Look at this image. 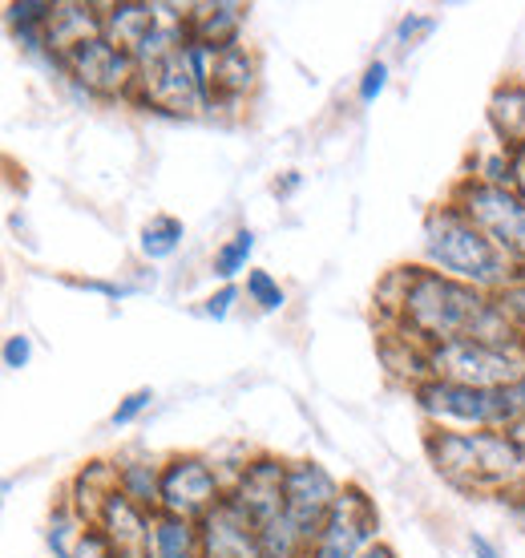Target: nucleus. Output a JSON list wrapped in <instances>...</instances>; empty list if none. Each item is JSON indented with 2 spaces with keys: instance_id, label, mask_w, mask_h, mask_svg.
<instances>
[{
  "instance_id": "1",
  "label": "nucleus",
  "mask_w": 525,
  "mask_h": 558,
  "mask_svg": "<svg viewBox=\"0 0 525 558\" xmlns=\"http://www.w3.org/2000/svg\"><path fill=\"white\" fill-rule=\"evenodd\" d=\"M388 288H396L392 312H396L401 332L413 336L425 349L449 344V340H477V344H493V349H522L525 344L498 307V295L461 283L444 271L401 267L388 279Z\"/></svg>"
},
{
  "instance_id": "2",
  "label": "nucleus",
  "mask_w": 525,
  "mask_h": 558,
  "mask_svg": "<svg viewBox=\"0 0 525 558\" xmlns=\"http://www.w3.org/2000/svg\"><path fill=\"white\" fill-rule=\"evenodd\" d=\"M432 470L461 489H517L525 449L498 429H432L425 437Z\"/></svg>"
},
{
  "instance_id": "3",
  "label": "nucleus",
  "mask_w": 525,
  "mask_h": 558,
  "mask_svg": "<svg viewBox=\"0 0 525 558\" xmlns=\"http://www.w3.org/2000/svg\"><path fill=\"white\" fill-rule=\"evenodd\" d=\"M425 259H429L432 271H444V276L473 283L489 295H498L501 288H510L513 279L522 276L510 255L501 252L481 227H473L453 203L429 210V219H425Z\"/></svg>"
},
{
  "instance_id": "4",
  "label": "nucleus",
  "mask_w": 525,
  "mask_h": 558,
  "mask_svg": "<svg viewBox=\"0 0 525 558\" xmlns=\"http://www.w3.org/2000/svg\"><path fill=\"white\" fill-rule=\"evenodd\" d=\"M413 397L420 413L437 429H498L505 433L513 425L505 389H469V385H449V380H416Z\"/></svg>"
},
{
  "instance_id": "5",
  "label": "nucleus",
  "mask_w": 525,
  "mask_h": 558,
  "mask_svg": "<svg viewBox=\"0 0 525 558\" xmlns=\"http://www.w3.org/2000/svg\"><path fill=\"white\" fill-rule=\"evenodd\" d=\"M429 377L469 389H505L525 377V344L522 349H493L477 340H449L429 349Z\"/></svg>"
},
{
  "instance_id": "6",
  "label": "nucleus",
  "mask_w": 525,
  "mask_h": 558,
  "mask_svg": "<svg viewBox=\"0 0 525 558\" xmlns=\"http://www.w3.org/2000/svg\"><path fill=\"white\" fill-rule=\"evenodd\" d=\"M453 207L481 227L485 235L510 255L513 264L525 267V198L513 186H498L485 179H465L456 186Z\"/></svg>"
},
{
  "instance_id": "7",
  "label": "nucleus",
  "mask_w": 525,
  "mask_h": 558,
  "mask_svg": "<svg viewBox=\"0 0 525 558\" xmlns=\"http://www.w3.org/2000/svg\"><path fill=\"white\" fill-rule=\"evenodd\" d=\"M146 106L174 118H198L210 110L207 82H203V65H198V49L186 41L179 53L158 61L150 70H138V89H134Z\"/></svg>"
},
{
  "instance_id": "8",
  "label": "nucleus",
  "mask_w": 525,
  "mask_h": 558,
  "mask_svg": "<svg viewBox=\"0 0 525 558\" xmlns=\"http://www.w3.org/2000/svg\"><path fill=\"white\" fill-rule=\"evenodd\" d=\"M344 486L335 482L319 461H288V477H283V510H288L291 526L300 531L307 546L316 543L323 531L328 514L335 510Z\"/></svg>"
},
{
  "instance_id": "9",
  "label": "nucleus",
  "mask_w": 525,
  "mask_h": 558,
  "mask_svg": "<svg viewBox=\"0 0 525 558\" xmlns=\"http://www.w3.org/2000/svg\"><path fill=\"white\" fill-rule=\"evenodd\" d=\"M376 531H380V514H376L373 498L359 486H344L323 531L307 546V558H359L376 543Z\"/></svg>"
},
{
  "instance_id": "10",
  "label": "nucleus",
  "mask_w": 525,
  "mask_h": 558,
  "mask_svg": "<svg viewBox=\"0 0 525 558\" xmlns=\"http://www.w3.org/2000/svg\"><path fill=\"white\" fill-rule=\"evenodd\" d=\"M61 70L70 73L73 82L85 85V94H101V98H122L138 89V61L118 49L110 37H94L82 41L77 49L61 57Z\"/></svg>"
},
{
  "instance_id": "11",
  "label": "nucleus",
  "mask_w": 525,
  "mask_h": 558,
  "mask_svg": "<svg viewBox=\"0 0 525 558\" xmlns=\"http://www.w3.org/2000/svg\"><path fill=\"white\" fill-rule=\"evenodd\" d=\"M222 498L227 494H222L219 474L210 470L207 458L182 453V458H170L162 465V502H158V514L191 518L194 522V518H207Z\"/></svg>"
},
{
  "instance_id": "12",
  "label": "nucleus",
  "mask_w": 525,
  "mask_h": 558,
  "mask_svg": "<svg viewBox=\"0 0 525 558\" xmlns=\"http://www.w3.org/2000/svg\"><path fill=\"white\" fill-rule=\"evenodd\" d=\"M194 49H198V65H203L210 110H235L239 101L255 89V57L243 45L210 49V45L194 41Z\"/></svg>"
},
{
  "instance_id": "13",
  "label": "nucleus",
  "mask_w": 525,
  "mask_h": 558,
  "mask_svg": "<svg viewBox=\"0 0 525 558\" xmlns=\"http://www.w3.org/2000/svg\"><path fill=\"white\" fill-rule=\"evenodd\" d=\"M198 543H203V558H262L259 531L231 494L207 518H198Z\"/></svg>"
},
{
  "instance_id": "14",
  "label": "nucleus",
  "mask_w": 525,
  "mask_h": 558,
  "mask_svg": "<svg viewBox=\"0 0 525 558\" xmlns=\"http://www.w3.org/2000/svg\"><path fill=\"white\" fill-rule=\"evenodd\" d=\"M283 477H288V461H279V458H255L247 470L239 474L231 498H235L239 510L255 522V531H259L262 522H271V518L283 514Z\"/></svg>"
},
{
  "instance_id": "15",
  "label": "nucleus",
  "mask_w": 525,
  "mask_h": 558,
  "mask_svg": "<svg viewBox=\"0 0 525 558\" xmlns=\"http://www.w3.org/2000/svg\"><path fill=\"white\" fill-rule=\"evenodd\" d=\"M94 526L106 534L113 546H118V555H122V558H134V555H146V550H150L154 518L146 514L142 506L130 502L122 489L106 498V506H101V510H97V518H94Z\"/></svg>"
},
{
  "instance_id": "16",
  "label": "nucleus",
  "mask_w": 525,
  "mask_h": 558,
  "mask_svg": "<svg viewBox=\"0 0 525 558\" xmlns=\"http://www.w3.org/2000/svg\"><path fill=\"white\" fill-rule=\"evenodd\" d=\"M158 25H162V9L150 0H113L101 9V37H110L130 57L138 53Z\"/></svg>"
},
{
  "instance_id": "17",
  "label": "nucleus",
  "mask_w": 525,
  "mask_h": 558,
  "mask_svg": "<svg viewBox=\"0 0 525 558\" xmlns=\"http://www.w3.org/2000/svg\"><path fill=\"white\" fill-rule=\"evenodd\" d=\"M243 21H247V4H235V0L191 4L186 9V37L210 45V49H227V45H239Z\"/></svg>"
},
{
  "instance_id": "18",
  "label": "nucleus",
  "mask_w": 525,
  "mask_h": 558,
  "mask_svg": "<svg viewBox=\"0 0 525 558\" xmlns=\"http://www.w3.org/2000/svg\"><path fill=\"white\" fill-rule=\"evenodd\" d=\"M101 37V13H97V4H57L53 21L45 28V41H49V57H53V65H61V57L77 49L82 41H94Z\"/></svg>"
},
{
  "instance_id": "19",
  "label": "nucleus",
  "mask_w": 525,
  "mask_h": 558,
  "mask_svg": "<svg viewBox=\"0 0 525 558\" xmlns=\"http://www.w3.org/2000/svg\"><path fill=\"white\" fill-rule=\"evenodd\" d=\"M489 122L498 130V138L505 142V154L525 150V85H501L489 101Z\"/></svg>"
},
{
  "instance_id": "20",
  "label": "nucleus",
  "mask_w": 525,
  "mask_h": 558,
  "mask_svg": "<svg viewBox=\"0 0 525 558\" xmlns=\"http://www.w3.org/2000/svg\"><path fill=\"white\" fill-rule=\"evenodd\" d=\"M110 494H118V465L110 461H89L82 474L73 477V510L85 522H94Z\"/></svg>"
},
{
  "instance_id": "21",
  "label": "nucleus",
  "mask_w": 525,
  "mask_h": 558,
  "mask_svg": "<svg viewBox=\"0 0 525 558\" xmlns=\"http://www.w3.org/2000/svg\"><path fill=\"white\" fill-rule=\"evenodd\" d=\"M150 550H154V558H203V543H198V526H194L191 518L154 514Z\"/></svg>"
},
{
  "instance_id": "22",
  "label": "nucleus",
  "mask_w": 525,
  "mask_h": 558,
  "mask_svg": "<svg viewBox=\"0 0 525 558\" xmlns=\"http://www.w3.org/2000/svg\"><path fill=\"white\" fill-rule=\"evenodd\" d=\"M118 489H122L130 502L142 506V510L150 514V510H158V502H162V470L150 465V461H122V465H118Z\"/></svg>"
},
{
  "instance_id": "23",
  "label": "nucleus",
  "mask_w": 525,
  "mask_h": 558,
  "mask_svg": "<svg viewBox=\"0 0 525 558\" xmlns=\"http://www.w3.org/2000/svg\"><path fill=\"white\" fill-rule=\"evenodd\" d=\"M182 239H186L182 219H174V215H154L150 223L142 227L138 252L146 255V259H170V255L182 247Z\"/></svg>"
},
{
  "instance_id": "24",
  "label": "nucleus",
  "mask_w": 525,
  "mask_h": 558,
  "mask_svg": "<svg viewBox=\"0 0 525 558\" xmlns=\"http://www.w3.org/2000/svg\"><path fill=\"white\" fill-rule=\"evenodd\" d=\"M259 550H262V558H307V543L300 538V531L291 526L288 510L259 526Z\"/></svg>"
},
{
  "instance_id": "25",
  "label": "nucleus",
  "mask_w": 525,
  "mask_h": 558,
  "mask_svg": "<svg viewBox=\"0 0 525 558\" xmlns=\"http://www.w3.org/2000/svg\"><path fill=\"white\" fill-rule=\"evenodd\" d=\"M85 526H89V522H85L73 506H57L53 518H49V534H45V543H49L53 558H73V555H77V543H82Z\"/></svg>"
},
{
  "instance_id": "26",
  "label": "nucleus",
  "mask_w": 525,
  "mask_h": 558,
  "mask_svg": "<svg viewBox=\"0 0 525 558\" xmlns=\"http://www.w3.org/2000/svg\"><path fill=\"white\" fill-rule=\"evenodd\" d=\"M251 252H255V231H235V235L222 243L219 252H215V259H210V271L222 279V283H231L235 276H243L247 271V259Z\"/></svg>"
},
{
  "instance_id": "27",
  "label": "nucleus",
  "mask_w": 525,
  "mask_h": 558,
  "mask_svg": "<svg viewBox=\"0 0 525 558\" xmlns=\"http://www.w3.org/2000/svg\"><path fill=\"white\" fill-rule=\"evenodd\" d=\"M247 295L259 312H279L288 304V295H283V288H279V279L271 271H247Z\"/></svg>"
},
{
  "instance_id": "28",
  "label": "nucleus",
  "mask_w": 525,
  "mask_h": 558,
  "mask_svg": "<svg viewBox=\"0 0 525 558\" xmlns=\"http://www.w3.org/2000/svg\"><path fill=\"white\" fill-rule=\"evenodd\" d=\"M498 307L505 312V320L513 324V332L525 340V276H517L510 288H501L498 292Z\"/></svg>"
},
{
  "instance_id": "29",
  "label": "nucleus",
  "mask_w": 525,
  "mask_h": 558,
  "mask_svg": "<svg viewBox=\"0 0 525 558\" xmlns=\"http://www.w3.org/2000/svg\"><path fill=\"white\" fill-rule=\"evenodd\" d=\"M150 401H154L150 389H134V392H130L122 405L113 409V417H110L113 429H125V425H134V421H138L142 413H146V409H150Z\"/></svg>"
},
{
  "instance_id": "30",
  "label": "nucleus",
  "mask_w": 525,
  "mask_h": 558,
  "mask_svg": "<svg viewBox=\"0 0 525 558\" xmlns=\"http://www.w3.org/2000/svg\"><path fill=\"white\" fill-rule=\"evenodd\" d=\"M73 558H122V555H118V546L97 531V526H85L82 543H77V555Z\"/></svg>"
},
{
  "instance_id": "31",
  "label": "nucleus",
  "mask_w": 525,
  "mask_h": 558,
  "mask_svg": "<svg viewBox=\"0 0 525 558\" xmlns=\"http://www.w3.org/2000/svg\"><path fill=\"white\" fill-rule=\"evenodd\" d=\"M384 85H388V65L384 61H373V65L364 70V77H359V101L373 106V101L384 94Z\"/></svg>"
},
{
  "instance_id": "32",
  "label": "nucleus",
  "mask_w": 525,
  "mask_h": 558,
  "mask_svg": "<svg viewBox=\"0 0 525 558\" xmlns=\"http://www.w3.org/2000/svg\"><path fill=\"white\" fill-rule=\"evenodd\" d=\"M28 361H33V340L28 336H9L4 340V368L9 373H21V368H28Z\"/></svg>"
},
{
  "instance_id": "33",
  "label": "nucleus",
  "mask_w": 525,
  "mask_h": 558,
  "mask_svg": "<svg viewBox=\"0 0 525 558\" xmlns=\"http://www.w3.org/2000/svg\"><path fill=\"white\" fill-rule=\"evenodd\" d=\"M235 300H239L235 283H222L219 292H215L207 304H203V312H207L210 320H227V316H231V307H235Z\"/></svg>"
},
{
  "instance_id": "34",
  "label": "nucleus",
  "mask_w": 525,
  "mask_h": 558,
  "mask_svg": "<svg viewBox=\"0 0 525 558\" xmlns=\"http://www.w3.org/2000/svg\"><path fill=\"white\" fill-rule=\"evenodd\" d=\"M505 405H510L513 425H517V421H525V377L513 380V385H505Z\"/></svg>"
},
{
  "instance_id": "35",
  "label": "nucleus",
  "mask_w": 525,
  "mask_h": 558,
  "mask_svg": "<svg viewBox=\"0 0 525 558\" xmlns=\"http://www.w3.org/2000/svg\"><path fill=\"white\" fill-rule=\"evenodd\" d=\"M429 28H432V16H404L401 21V49H413L416 33H429Z\"/></svg>"
},
{
  "instance_id": "36",
  "label": "nucleus",
  "mask_w": 525,
  "mask_h": 558,
  "mask_svg": "<svg viewBox=\"0 0 525 558\" xmlns=\"http://www.w3.org/2000/svg\"><path fill=\"white\" fill-rule=\"evenodd\" d=\"M510 186L525 198V150L510 154Z\"/></svg>"
},
{
  "instance_id": "37",
  "label": "nucleus",
  "mask_w": 525,
  "mask_h": 558,
  "mask_svg": "<svg viewBox=\"0 0 525 558\" xmlns=\"http://www.w3.org/2000/svg\"><path fill=\"white\" fill-rule=\"evenodd\" d=\"M469 550H473V558H505L501 546L493 543V538H485V534H469Z\"/></svg>"
},
{
  "instance_id": "38",
  "label": "nucleus",
  "mask_w": 525,
  "mask_h": 558,
  "mask_svg": "<svg viewBox=\"0 0 525 558\" xmlns=\"http://www.w3.org/2000/svg\"><path fill=\"white\" fill-rule=\"evenodd\" d=\"M359 558H396V550H392V546H384V543H373Z\"/></svg>"
},
{
  "instance_id": "39",
  "label": "nucleus",
  "mask_w": 525,
  "mask_h": 558,
  "mask_svg": "<svg viewBox=\"0 0 525 558\" xmlns=\"http://www.w3.org/2000/svg\"><path fill=\"white\" fill-rule=\"evenodd\" d=\"M134 558H154V550H146V555H134Z\"/></svg>"
}]
</instances>
